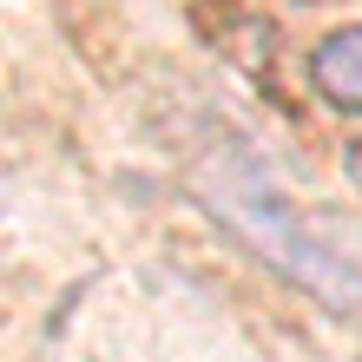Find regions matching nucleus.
<instances>
[{"label":"nucleus","mask_w":362,"mask_h":362,"mask_svg":"<svg viewBox=\"0 0 362 362\" xmlns=\"http://www.w3.org/2000/svg\"><path fill=\"white\" fill-rule=\"evenodd\" d=\"M191 185L224 218L230 238L250 244L270 270H284L296 290L343 316L362 310V257L349 250V238L329 230V218H316L296 191H284L264 152H250L230 132H211V145L191 158Z\"/></svg>","instance_id":"1"},{"label":"nucleus","mask_w":362,"mask_h":362,"mask_svg":"<svg viewBox=\"0 0 362 362\" xmlns=\"http://www.w3.org/2000/svg\"><path fill=\"white\" fill-rule=\"evenodd\" d=\"M310 79H316V93H323L329 105L362 112V27L329 33L323 47L310 53Z\"/></svg>","instance_id":"2"},{"label":"nucleus","mask_w":362,"mask_h":362,"mask_svg":"<svg viewBox=\"0 0 362 362\" xmlns=\"http://www.w3.org/2000/svg\"><path fill=\"white\" fill-rule=\"evenodd\" d=\"M343 172H349V185L362 191V139H356V145H349V152H343Z\"/></svg>","instance_id":"3"}]
</instances>
